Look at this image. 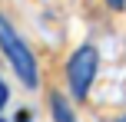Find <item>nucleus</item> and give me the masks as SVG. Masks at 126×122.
<instances>
[{
	"instance_id": "obj_1",
	"label": "nucleus",
	"mask_w": 126,
	"mask_h": 122,
	"mask_svg": "<svg viewBox=\"0 0 126 122\" xmlns=\"http://www.w3.org/2000/svg\"><path fill=\"white\" fill-rule=\"evenodd\" d=\"M0 53L7 56V63L13 66V73L20 76V83L27 89H37L40 86V73H37V59H33V50L27 46V40L13 30V23L0 13Z\"/></svg>"
},
{
	"instance_id": "obj_2",
	"label": "nucleus",
	"mask_w": 126,
	"mask_h": 122,
	"mask_svg": "<svg viewBox=\"0 0 126 122\" xmlns=\"http://www.w3.org/2000/svg\"><path fill=\"white\" fill-rule=\"evenodd\" d=\"M96 69H100V53H96V46H80V50H73V56H70L66 63V83H70V92H73L76 99H86L90 86H93L96 79Z\"/></svg>"
},
{
	"instance_id": "obj_3",
	"label": "nucleus",
	"mask_w": 126,
	"mask_h": 122,
	"mask_svg": "<svg viewBox=\"0 0 126 122\" xmlns=\"http://www.w3.org/2000/svg\"><path fill=\"white\" fill-rule=\"evenodd\" d=\"M50 112H53V122H76L73 109L66 106V99H63L60 92H53V96H50Z\"/></svg>"
},
{
	"instance_id": "obj_4",
	"label": "nucleus",
	"mask_w": 126,
	"mask_h": 122,
	"mask_svg": "<svg viewBox=\"0 0 126 122\" xmlns=\"http://www.w3.org/2000/svg\"><path fill=\"white\" fill-rule=\"evenodd\" d=\"M7 99H10V89H7V83H3V79H0V109H3V106H7Z\"/></svg>"
},
{
	"instance_id": "obj_5",
	"label": "nucleus",
	"mask_w": 126,
	"mask_h": 122,
	"mask_svg": "<svg viewBox=\"0 0 126 122\" xmlns=\"http://www.w3.org/2000/svg\"><path fill=\"white\" fill-rule=\"evenodd\" d=\"M106 3L113 7V10H123V7H126V0H106Z\"/></svg>"
},
{
	"instance_id": "obj_6",
	"label": "nucleus",
	"mask_w": 126,
	"mask_h": 122,
	"mask_svg": "<svg viewBox=\"0 0 126 122\" xmlns=\"http://www.w3.org/2000/svg\"><path fill=\"white\" fill-rule=\"evenodd\" d=\"M17 122H30V112H27V109H20V112H17Z\"/></svg>"
},
{
	"instance_id": "obj_7",
	"label": "nucleus",
	"mask_w": 126,
	"mask_h": 122,
	"mask_svg": "<svg viewBox=\"0 0 126 122\" xmlns=\"http://www.w3.org/2000/svg\"><path fill=\"white\" fill-rule=\"evenodd\" d=\"M116 122H126V116H120V119H116Z\"/></svg>"
},
{
	"instance_id": "obj_8",
	"label": "nucleus",
	"mask_w": 126,
	"mask_h": 122,
	"mask_svg": "<svg viewBox=\"0 0 126 122\" xmlns=\"http://www.w3.org/2000/svg\"><path fill=\"white\" fill-rule=\"evenodd\" d=\"M0 122H3V116H0Z\"/></svg>"
}]
</instances>
